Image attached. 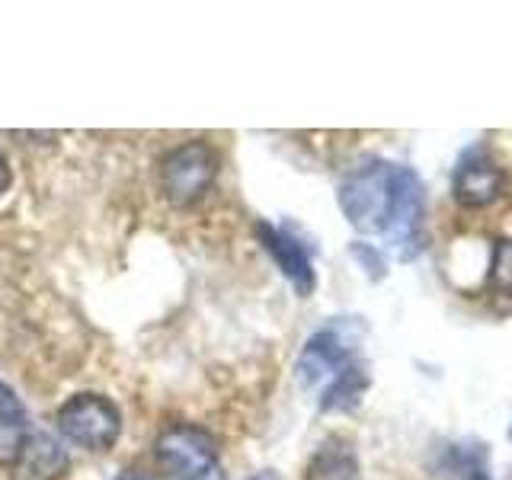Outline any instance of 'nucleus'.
Here are the masks:
<instances>
[{
  "label": "nucleus",
  "instance_id": "f03ea898",
  "mask_svg": "<svg viewBox=\"0 0 512 480\" xmlns=\"http://www.w3.org/2000/svg\"><path fill=\"white\" fill-rule=\"evenodd\" d=\"M221 157L208 141H183L160 160V189L170 205H192L215 186Z\"/></svg>",
  "mask_w": 512,
  "mask_h": 480
},
{
  "label": "nucleus",
  "instance_id": "1a4fd4ad",
  "mask_svg": "<svg viewBox=\"0 0 512 480\" xmlns=\"http://www.w3.org/2000/svg\"><path fill=\"white\" fill-rule=\"evenodd\" d=\"M304 480H359L356 445L343 436H330L327 442H320L308 468H304Z\"/></svg>",
  "mask_w": 512,
  "mask_h": 480
},
{
  "label": "nucleus",
  "instance_id": "6e6552de",
  "mask_svg": "<svg viewBox=\"0 0 512 480\" xmlns=\"http://www.w3.org/2000/svg\"><path fill=\"white\" fill-rule=\"evenodd\" d=\"M71 471V458L64 445L48 432H29L20 458L13 464V480H64Z\"/></svg>",
  "mask_w": 512,
  "mask_h": 480
},
{
  "label": "nucleus",
  "instance_id": "f257e3e1",
  "mask_svg": "<svg viewBox=\"0 0 512 480\" xmlns=\"http://www.w3.org/2000/svg\"><path fill=\"white\" fill-rule=\"evenodd\" d=\"M336 199L352 228L384 237L397 260L407 263L423 253L426 186L416 170L391 160H365L343 176Z\"/></svg>",
  "mask_w": 512,
  "mask_h": 480
},
{
  "label": "nucleus",
  "instance_id": "f3484780",
  "mask_svg": "<svg viewBox=\"0 0 512 480\" xmlns=\"http://www.w3.org/2000/svg\"><path fill=\"white\" fill-rule=\"evenodd\" d=\"M247 480H279V474H276V471H256V474L247 477Z\"/></svg>",
  "mask_w": 512,
  "mask_h": 480
},
{
  "label": "nucleus",
  "instance_id": "dca6fc26",
  "mask_svg": "<svg viewBox=\"0 0 512 480\" xmlns=\"http://www.w3.org/2000/svg\"><path fill=\"white\" fill-rule=\"evenodd\" d=\"M13 183V173H10V160L4 157V151H0V199H4V192L10 189Z\"/></svg>",
  "mask_w": 512,
  "mask_h": 480
},
{
  "label": "nucleus",
  "instance_id": "9b49d317",
  "mask_svg": "<svg viewBox=\"0 0 512 480\" xmlns=\"http://www.w3.org/2000/svg\"><path fill=\"white\" fill-rule=\"evenodd\" d=\"M29 439V416L0 413V464H16Z\"/></svg>",
  "mask_w": 512,
  "mask_h": 480
},
{
  "label": "nucleus",
  "instance_id": "a211bd4d",
  "mask_svg": "<svg viewBox=\"0 0 512 480\" xmlns=\"http://www.w3.org/2000/svg\"><path fill=\"white\" fill-rule=\"evenodd\" d=\"M119 480H157V477H144V474H132V471H128V474H122Z\"/></svg>",
  "mask_w": 512,
  "mask_h": 480
},
{
  "label": "nucleus",
  "instance_id": "39448f33",
  "mask_svg": "<svg viewBox=\"0 0 512 480\" xmlns=\"http://www.w3.org/2000/svg\"><path fill=\"white\" fill-rule=\"evenodd\" d=\"M356 359V349H352V336L346 333L343 320H336L330 327H320L304 349L298 352L295 362V378L304 388H317L320 381H330L336 372Z\"/></svg>",
  "mask_w": 512,
  "mask_h": 480
},
{
  "label": "nucleus",
  "instance_id": "6ab92c4d",
  "mask_svg": "<svg viewBox=\"0 0 512 480\" xmlns=\"http://www.w3.org/2000/svg\"><path fill=\"white\" fill-rule=\"evenodd\" d=\"M509 439H512V423H509Z\"/></svg>",
  "mask_w": 512,
  "mask_h": 480
},
{
  "label": "nucleus",
  "instance_id": "0eeeda50",
  "mask_svg": "<svg viewBox=\"0 0 512 480\" xmlns=\"http://www.w3.org/2000/svg\"><path fill=\"white\" fill-rule=\"evenodd\" d=\"M256 237H260L263 250L276 260L282 276L292 282L295 292L301 298H308L317 288V272H314L308 247H304L288 228H276V224H269V221L256 224Z\"/></svg>",
  "mask_w": 512,
  "mask_h": 480
},
{
  "label": "nucleus",
  "instance_id": "ddd939ff",
  "mask_svg": "<svg viewBox=\"0 0 512 480\" xmlns=\"http://www.w3.org/2000/svg\"><path fill=\"white\" fill-rule=\"evenodd\" d=\"M349 253L356 256L359 266L365 269V276L372 279V282L388 276V263H384V253L375 244H362V240H356V244H349Z\"/></svg>",
  "mask_w": 512,
  "mask_h": 480
},
{
  "label": "nucleus",
  "instance_id": "7ed1b4c3",
  "mask_svg": "<svg viewBox=\"0 0 512 480\" xmlns=\"http://www.w3.org/2000/svg\"><path fill=\"white\" fill-rule=\"evenodd\" d=\"M157 464L173 480H224L218 464V442L202 426H173L154 445Z\"/></svg>",
  "mask_w": 512,
  "mask_h": 480
},
{
  "label": "nucleus",
  "instance_id": "423d86ee",
  "mask_svg": "<svg viewBox=\"0 0 512 480\" xmlns=\"http://www.w3.org/2000/svg\"><path fill=\"white\" fill-rule=\"evenodd\" d=\"M503 180V167L496 164L487 148H468L461 154L452 176L455 202L464 208H487L500 199Z\"/></svg>",
  "mask_w": 512,
  "mask_h": 480
},
{
  "label": "nucleus",
  "instance_id": "20e7f679",
  "mask_svg": "<svg viewBox=\"0 0 512 480\" xmlns=\"http://www.w3.org/2000/svg\"><path fill=\"white\" fill-rule=\"evenodd\" d=\"M58 432L87 452H109L122 432V413L106 394H74L58 410Z\"/></svg>",
  "mask_w": 512,
  "mask_h": 480
},
{
  "label": "nucleus",
  "instance_id": "2eb2a0df",
  "mask_svg": "<svg viewBox=\"0 0 512 480\" xmlns=\"http://www.w3.org/2000/svg\"><path fill=\"white\" fill-rule=\"evenodd\" d=\"M461 480H490L487 471L480 468V461H464L461 464Z\"/></svg>",
  "mask_w": 512,
  "mask_h": 480
},
{
  "label": "nucleus",
  "instance_id": "4468645a",
  "mask_svg": "<svg viewBox=\"0 0 512 480\" xmlns=\"http://www.w3.org/2000/svg\"><path fill=\"white\" fill-rule=\"evenodd\" d=\"M0 413H10V416H26L23 400L16 397L4 381H0Z\"/></svg>",
  "mask_w": 512,
  "mask_h": 480
},
{
  "label": "nucleus",
  "instance_id": "9d476101",
  "mask_svg": "<svg viewBox=\"0 0 512 480\" xmlns=\"http://www.w3.org/2000/svg\"><path fill=\"white\" fill-rule=\"evenodd\" d=\"M368 384H372V375H368V365L359 362V359H352L343 372H336L330 381H327V388H324V397H320V410L324 413H352L359 404H362V397L368 391Z\"/></svg>",
  "mask_w": 512,
  "mask_h": 480
},
{
  "label": "nucleus",
  "instance_id": "f8f14e48",
  "mask_svg": "<svg viewBox=\"0 0 512 480\" xmlns=\"http://www.w3.org/2000/svg\"><path fill=\"white\" fill-rule=\"evenodd\" d=\"M487 282L496 295H509L512 298V237H500L493 244V260Z\"/></svg>",
  "mask_w": 512,
  "mask_h": 480
}]
</instances>
